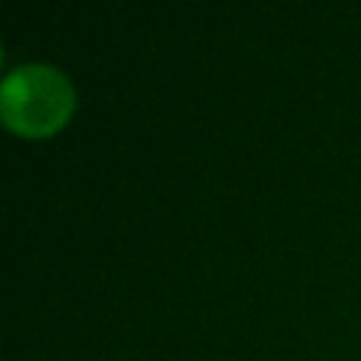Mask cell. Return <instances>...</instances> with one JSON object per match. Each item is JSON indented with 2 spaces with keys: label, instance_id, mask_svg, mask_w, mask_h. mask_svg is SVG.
Segmentation results:
<instances>
[{
  "label": "cell",
  "instance_id": "6da1fadb",
  "mask_svg": "<svg viewBox=\"0 0 361 361\" xmlns=\"http://www.w3.org/2000/svg\"><path fill=\"white\" fill-rule=\"evenodd\" d=\"M76 90L71 79L48 62H25L6 73L0 85V116L8 130L25 138L56 133L73 113Z\"/></svg>",
  "mask_w": 361,
  "mask_h": 361
}]
</instances>
